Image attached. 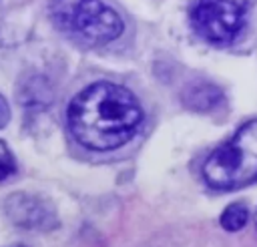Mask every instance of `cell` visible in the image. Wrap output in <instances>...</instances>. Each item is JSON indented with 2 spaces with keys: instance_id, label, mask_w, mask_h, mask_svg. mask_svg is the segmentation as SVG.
Instances as JSON below:
<instances>
[{
  "instance_id": "9c48e42d",
  "label": "cell",
  "mask_w": 257,
  "mask_h": 247,
  "mask_svg": "<svg viewBox=\"0 0 257 247\" xmlns=\"http://www.w3.org/2000/svg\"><path fill=\"white\" fill-rule=\"evenodd\" d=\"M10 120V108H8V102L6 98L0 94V129L6 127V122Z\"/></svg>"
},
{
  "instance_id": "3957f363",
  "label": "cell",
  "mask_w": 257,
  "mask_h": 247,
  "mask_svg": "<svg viewBox=\"0 0 257 247\" xmlns=\"http://www.w3.org/2000/svg\"><path fill=\"white\" fill-rule=\"evenodd\" d=\"M52 22L68 36L86 44H106L122 34L120 16L102 0H52Z\"/></svg>"
},
{
  "instance_id": "ba28073f",
  "label": "cell",
  "mask_w": 257,
  "mask_h": 247,
  "mask_svg": "<svg viewBox=\"0 0 257 247\" xmlns=\"http://www.w3.org/2000/svg\"><path fill=\"white\" fill-rule=\"evenodd\" d=\"M16 171V161L12 151L8 149V145L4 141H0V181L8 179L12 173Z\"/></svg>"
},
{
  "instance_id": "6da1fadb",
  "label": "cell",
  "mask_w": 257,
  "mask_h": 247,
  "mask_svg": "<svg viewBox=\"0 0 257 247\" xmlns=\"http://www.w3.org/2000/svg\"><path fill=\"white\" fill-rule=\"evenodd\" d=\"M66 120L72 137L90 151H112L128 143L143 122L137 96L114 82H94L68 104Z\"/></svg>"
},
{
  "instance_id": "7a4b0ae2",
  "label": "cell",
  "mask_w": 257,
  "mask_h": 247,
  "mask_svg": "<svg viewBox=\"0 0 257 247\" xmlns=\"http://www.w3.org/2000/svg\"><path fill=\"white\" fill-rule=\"evenodd\" d=\"M203 179L219 191H233L257 181V118L245 122L203 165Z\"/></svg>"
},
{
  "instance_id": "30bf717a",
  "label": "cell",
  "mask_w": 257,
  "mask_h": 247,
  "mask_svg": "<svg viewBox=\"0 0 257 247\" xmlns=\"http://www.w3.org/2000/svg\"><path fill=\"white\" fill-rule=\"evenodd\" d=\"M255 229H257V213H255Z\"/></svg>"
},
{
  "instance_id": "5b68a950",
  "label": "cell",
  "mask_w": 257,
  "mask_h": 247,
  "mask_svg": "<svg viewBox=\"0 0 257 247\" xmlns=\"http://www.w3.org/2000/svg\"><path fill=\"white\" fill-rule=\"evenodd\" d=\"M6 217L24 229H50L56 225L54 209L48 201L40 199L38 195L16 193L10 195L4 203Z\"/></svg>"
},
{
  "instance_id": "52a82bcc",
  "label": "cell",
  "mask_w": 257,
  "mask_h": 247,
  "mask_svg": "<svg viewBox=\"0 0 257 247\" xmlns=\"http://www.w3.org/2000/svg\"><path fill=\"white\" fill-rule=\"evenodd\" d=\"M249 221V211L243 203H233L221 213V227L227 231H239L247 225Z\"/></svg>"
},
{
  "instance_id": "277c9868",
  "label": "cell",
  "mask_w": 257,
  "mask_h": 247,
  "mask_svg": "<svg viewBox=\"0 0 257 247\" xmlns=\"http://www.w3.org/2000/svg\"><path fill=\"white\" fill-rule=\"evenodd\" d=\"M195 32L211 44L233 42L245 24V12L235 0H197L191 10Z\"/></svg>"
},
{
  "instance_id": "8992f818",
  "label": "cell",
  "mask_w": 257,
  "mask_h": 247,
  "mask_svg": "<svg viewBox=\"0 0 257 247\" xmlns=\"http://www.w3.org/2000/svg\"><path fill=\"white\" fill-rule=\"evenodd\" d=\"M219 96H221V92L215 86H211V84H197V86H193L187 92L185 100H187L189 106H193L197 110H207V108L217 104Z\"/></svg>"
}]
</instances>
